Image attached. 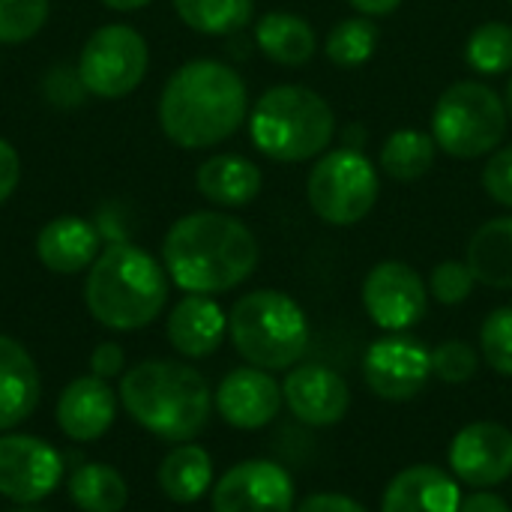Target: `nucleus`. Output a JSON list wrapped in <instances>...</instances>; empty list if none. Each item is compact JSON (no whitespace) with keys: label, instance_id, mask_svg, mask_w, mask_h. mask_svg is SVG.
<instances>
[{"label":"nucleus","instance_id":"16","mask_svg":"<svg viewBox=\"0 0 512 512\" xmlns=\"http://www.w3.org/2000/svg\"><path fill=\"white\" fill-rule=\"evenodd\" d=\"M282 399L300 423L318 429L336 426L351 408V393L345 378L315 363L288 372L282 384Z\"/></svg>","mask_w":512,"mask_h":512},{"label":"nucleus","instance_id":"15","mask_svg":"<svg viewBox=\"0 0 512 512\" xmlns=\"http://www.w3.org/2000/svg\"><path fill=\"white\" fill-rule=\"evenodd\" d=\"M282 402L285 399H282V387L276 384V378L255 366L228 372L213 396L219 417L228 426L243 429V432L264 429L267 423H273Z\"/></svg>","mask_w":512,"mask_h":512},{"label":"nucleus","instance_id":"17","mask_svg":"<svg viewBox=\"0 0 512 512\" xmlns=\"http://www.w3.org/2000/svg\"><path fill=\"white\" fill-rule=\"evenodd\" d=\"M117 414V396L105 378L84 375L66 384L57 399V426L66 438L87 444L102 438Z\"/></svg>","mask_w":512,"mask_h":512},{"label":"nucleus","instance_id":"34","mask_svg":"<svg viewBox=\"0 0 512 512\" xmlns=\"http://www.w3.org/2000/svg\"><path fill=\"white\" fill-rule=\"evenodd\" d=\"M477 369H480V357L468 342L450 339L432 351V375H438L447 384H465L477 375Z\"/></svg>","mask_w":512,"mask_h":512},{"label":"nucleus","instance_id":"6","mask_svg":"<svg viewBox=\"0 0 512 512\" xmlns=\"http://www.w3.org/2000/svg\"><path fill=\"white\" fill-rule=\"evenodd\" d=\"M228 333L237 354L264 372L297 366L309 348V321L297 300L282 291H252L228 315Z\"/></svg>","mask_w":512,"mask_h":512},{"label":"nucleus","instance_id":"32","mask_svg":"<svg viewBox=\"0 0 512 512\" xmlns=\"http://www.w3.org/2000/svg\"><path fill=\"white\" fill-rule=\"evenodd\" d=\"M480 348L486 363L498 372L512 378V306L495 309L480 330Z\"/></svg>","mask_w":512,"mask_h":512},{"label":"nucleus","instance_id":"44","mask_svg":"<svg viewBox=\"0 0 512 512\" xmlns=\"http://www.w3.org/2000/svg\"><path fill=\"white\" fill-rule=\"evenodd\" d=\"M15 512H39V510H33V507H21V510H15Z\"/></svg>","mask_w":512,"mask_h":512},{"label":"nucleus","instance_id":"23","mask_svg":"<svg viewBox=\"0 0 512 512\" xmlns=\"http://www.w3.org/2000/svg\"><path fill=\"white\" fill-rule=\"evenodd\" d=\"M474 279L495 291H512V216L483 222L465 252Z\"/></svg>","mask_w":512,"mask_h":512},{"label":"nucleus","instance_id":"3","mask_svg":"<svg viewBox=\"0 0 512 512\" xmlns=\"http://www.w3.org/2000/svg\"><path fill=\"white\" fill-rule=\"evenodd\" d=\"M120 402L141 429L171 444L198 438L213 411L204 375L174 360H144L123 372Z\"/></svg>","mask_w":512,"mask_h":512},{"label":"nucleus","instance_id":"2","mask_svg":"<svg viewBox=\"0 0 512 512\" xmlns=\"http://www.w3.org/2000/svg\"><path fill=\"white\" fill-rule=\"evenodd\" d=\"M249 111V93L231 66L189 60L165 84L159 99L162 132L183 150H207L231 138Z\"/></svg>","mask_w":512,"mask_h":512},{"label":"nucleus","instance_id":"21","mask_svg":"<svg viewBox=\"0 0 512 512\" xmlns=\"http://www.w3.org/2000/svg\"><path fill=\"white\" fill-rule=\"evenodd\" d=\"M36 255L51 273H81L99 258V231L81 216H57L39 231Z\"/></svg>","mask_w":512,"mask_h":512},{"label":"nucleus","instance_id":"35","mask_svg":"<svg viewBox=\"0 0 512 512\" xmlns=\"http://www.w3.org/2000/svg\"><path fill=\"white\" fill-rule=\"evenodd\" d=\"M483 189L492 201L512 210V147L495 150L483 168Z\"/></svg>","mask_w":512,"mask_h":512},{"label":"nucleus","instance_id":"20","mask_svg":"<svg viewBox=\"0 0 512 512\" xmlns=\"http://www.w3.org/2000/svg\"><path fill=\"white\" fill-rule=\"evenodd\" d=\"M39 372L27 348L0 336V432L21 426L39 405Z\"/></svg>","mask_w":512,"mask_h":512},{"label":"nucleus","instance_id":"33","mask_svg":"<svg viewBox=\"0 0 512 512\" xmlns=\"http://www.w3.org/2000/svg\"><path fill=\"white\" fill-rule=\"evenodd\" d=\"M474 273L465 261H441L429 276V294L441 306H459L474 294Z\"/></svg>","mask_w":512,"mask_h":512},{"label":"nucleus","instance_id":"12","mask_svg":"<svg viewBox=\"0 0 512 512\" xmlns=\"http://www.w3.org/2000/svg\"><path fill=\"white\" fill-rule=\"evenodd\" d=\"M63 480L60 453L33 435L0 438V495L27 507L48 498Z\"/></svg>","mask_w":512,"mask_h":512},{"label":"nucleus","instance_id":"41","mask_svg":"<svg viewBox=\"0 0 512 512\" xmlns=\"http://www.w3.org/2000/svg\"><path fill=\"white\" fill-rule=\"evenodd\" d=\"M342 141L345 147H354V150H363V141H366V129L360 123H351L345 132H342Z\"/></svg>","mask_w":512,"mask_h":512},{"label":"nucleus","instance_id":"30","mask_svg":"<svg viewBox=\"0 0 512 512\" xmlns=\"http://www.w3.org/2000/svg\"><path fill=\"white\" fill-rule=\"evenodd\" d=\"M465 60L480 75H504L512 69V24L486 21L465 45Z\"/></svg>","mask_w":512,"mask_h":512},{"label":"nucleus","instance_id":"36","mask_svg":"<svg viewBox=\"0 0 512 512\" xmlns=\"http://www.w3.org/2000/svg\"><path fill=\"white\" fill-rule=\"evenodd\" d=\"M294 512H366L363 504H357L348 495L339 492H321V495H309L306 501H300Z\"/></svg>","mask_w":512,"mask_h":512},{"label":"nucleus","instance_id":"7","mask_svg":"<svg viewBox=\"0 0 512 512\" xmlns=\"http://www.w3.org/2000/svg\"><path fill=\"white\" fill-rule=\"evenodd\" d=\"M510 114L504 96L480 81L450 84L432 108V138L453 159H480L507 138Z\"/></svg>","mask_w":512,"mask_h":512},{"label":"nucleus","instance_id":"43","mask_svg":"<svg viewBox=\"0 0 512 512\" xmlns=\"http://www.w3.org/2000/svg\"><path fill=\"white\" fill-rule=\"evenodd\" d=\"M504 105H507V114H510V120H512V78H510V84H507V96H504Z\"/></svg>","mask_w":512,"mask_h":512},{"label":"nucleus","instance_id":"18","mask_svg":"<svg viewBox=\"0 0 512 512\" xmlns=\"http://www.w3.org/2000/svg\"><path fill=\"white\" fill-rule=\"evenodd\" d=\"M459 483L435 465H411L399 471L381 501V512H459Z\"/></svg>","mask_w":512,"mask_h":512},{"label":"nucleus","instance_id":"37","mask_svg":"<svg viewBox=\"0 0 512 512\" xmlns=\"http://www.w3.org/2000/svg\"><path fill=\"white\" fill-rule=\"evenodd\" d=\"M123 372V351L114 342H102L93 354H90V375L96 378H117Z\"/></svg>","mask_w":512,"mask_h":512},{"label":"nucleus","instance_id":"26","mask_svg":"<svg viewBox=\"0 0 512 512\" xmlns=\"http://www.w3.org/2000/svg\"><path fill=\"white\" fill-rule=\"evenodd\" d=\"M435 156H438V144L429 132L396 129L393 135H387L381 147V168L390 180L414 183L432 171Z\"/></svg>","mask_w":512,"mask_h":512},{"label":"nucleus","instance_id":"19","mask_svg":"<svg viewBox=\"0 0 512 512\" xmlns=\"http://www.w3.org/2000/svg\"><path fill=\"white\" fill-rule=\"evenodd\" d=\"M228 330V318L207 294H186L168 315V342L189 360L210 357Z\"/></svg>","mask_w":512,"mask_h":512},{"label":"nucleus","instance_id":"8","mask_svg":"<svg viewBox=\"0 0 512 512\" xmlns=\"http://www.w3.org/2000/svg\"><path fill=\"white\" fill-rule=\"evenodd\" d=\"M381 192L378 171L363 150L339 147L324 153L306 180V195L312 213L336 228L363 222Z\"/></svg>","mask_w":512,"mask_h":512},{"label":"nucleus","instance_id":"9","mask_svg":"<svg viewBox=\"0 0 512 512\" xmlns=\"http://www.w3.org/2000/svg\"><path fill=\"white\" fill-rule=\"evenodd\" d=\"M147 42L129 24L99 27L81 48L78 78L99 99L129 96L147 75Z\"/></svg>","mask_w":512,"mask_h":512},{"label":"nucleus","instance_id":"38","mask_svg":"<svg viewBox=\"0 0 512 512\" xmlns=\"http://www.w3.org/2000/svg\"><path fill=\"white\" fill-rule=\"evenodd\" d=\"M18 180H21V159L15 147L0 138V204L15 192Z\"/></svg>","mask_w":512,"mask_h":512},{"label":"nucleus","instance_id":"24","mask_svg":"<svg viewBox=\"0 0 512 512\" xmlns=\"http://www.w3.org/2000/svg\"><path fill=\"white\" fill-rule=\"evenodd\" d=\"M255 42L261 54L279 66H303L318 51V36L303 15L267 12L255 24Z\"/></svg>","mask_w":512,"mask_h":512},{"label":"nucleus","instance_id":"40","mask_svg":"<svg viewBox=\"0 0 512 512\" xmlns=\"http://www.w3.org/2000/svg\"><path fill=\"white\" fill-rule=\"evenodd\" d=\"M348 3L366 18H381V15H390L402 6V0H348Z\"/></svg>","mask_w":512,"mask_h":512},{"label":"nucleus","instance_id":"42","mask_svg":"<svg viewBox=\"0 0 512 512\" xmlns=\"http://www.w3.org/2000/svg\"><path fill=\"white\" fill-rule=\"evenodd\" d=\"M108 9H117V12H132V9H141V6H147V3H153V0H102Z\"/></svg>","mask_w":512,"mask_h":512},{"label":"nucleus","instance_id":"39","mask_svg":"<svg viewBox=\"0 0 512 512\" xmlns=\"http://www.w3.org/2000/svg\"><path fill=\"white\" fill-rule=\"evenodd\" d=\"M459 512H512L510 504L495 495V492H474L468 498H462V507Z\"/></svg>","mask_w":512,"mask_h":512},{"label":"nucleus","instance_id":"25","mask_svg":"<svg viewBox=\"0 0 512 512\" xmlns=\"http://www.w3.org/2000/svg\"><path fill=\"white\" fill-rule=\"evenodd\" d=\"M159 489L174 504H195L207 495L213 483V459L195 444L174 447L159 465Z\"/></svg>","mask_w":512,"mask_h":512},{"label":"nucleus","instance_id":"29","mask_svg":"<svg viewBox=\"0 0 512 512\" xmlns=\"http://www.w3.org/2000/svg\"><path fill=\"white\" fill-rule=\"evenodd\" d=\"M375 48H378V27L366 15L342 18L339 24H333V30L324 39V54L330 57V63L342 69L363 66L366 60H372Z\"/></svg>","mask_w":512,"mask_h":512},{"label":"nucleus","instance_id":"31","mask_svg":"<svg viewBox=\"0 0 512 512\" xmlns=\"http://www.w3.org/2000/svg\"><path fill=\"white\" fill-rule=\"evenodd\" d=\"M48 18V0H0V42H27L42 30Z\"/></svg>","mask_w":512,"mask_h":512},{"label":"nucleus","instance_id":"14","mask_svg":"<svg viewBox=\"0 0 512 512\" xmlns=\"http://www.w3.org/2000/svg\"><path fill=\"white\" fill-rule=\"evenodd\" d=\"M450 468L474 489L501 486L512 477V432L492 420L465 426L450 444Z\"/></svg>","mask_w":512,"mask_h":512},{"label":"nucleus","instance_id":"5","mask_svg":"<svg viewBox=\"0 0 512 512\" xmlns=\"http://www.w3.org/2000/svg\"><path fill=\"white\" fill-rule=\"evenodd\" d=\"M252 144L273 162H309L336 135L330 102L303 84L270 87L249 114Z\"/></svg>","mask_w":512,"mask_h":512},{"label":"nucleus","instance_id":"1","mask_svg":"<svg viewBox=\"0 0 512 512\" xmlns=\"http://www.w3.org/2000/svg\"><path fill=\"white\" fill-rule=\"evenodd\" d=\"M258 240L234 216L198 210L177 219L162 243L165 270L186 294H222L258 267Z\"/></svg>","mask_w":512,"mask_h":512},{"label":"nucleus","instance_id":"11","mask_svg":"<svg viewBox=\"0 0 512 512\" xmlns=\"http://www.w3.org/2000/svg\"><path fill=\"white\" fill-rule=\"evenodd\" d=\"M363 375L369 390L384 402L417 399L432 378V351L402 333H390L366 351Z\"/></svg>","mask_w":512,"mask_h":512},{"label":"nucleus","instance_id":"10","mask_svg":"<svg viewBox=\"0 0 512 512\" xmlns=\"http://www.w3.org/2000/svg\"><path fill=\"white\" fill-rule=\"evenodd\" d=\"M363 309L390 333H405L429 309V285L405 261H381L363 279Z\"/></svg>","mask_w":512,"mask_h":512},{"label":"nucleus","instance_id":"13","mask_svg":"<svg viewBox=\"0 0 512 512\" xmlns=\"http://www.w3.org/2000/svg\"><path fill=\"white\" fill-rule=\"evenodd\" d=\"M291 474L267 459L234 465L213 489V512H294Z\"/></svg>","mask_w":512,"mask_h":512},{"label":"nucleus","instance_id":"4","mask_svg":"<svg viewBox=\"0 0 512 512\" xmlns=\"http://www.w3.org/2000/svg\"><path fill=\"white\" fill-rule=\"evenodd\" d=\"M168 300V279L162 264L132 246L111 243L90 264L84 282L87 312L108 330H141L159 318Z\"/></svg>","mask_w":512,"mask_h":512},{"label":"nucleus","instance_id":"27","mask_svg":"<svg viewBox=\"0 0 512 512\" xmlns=\"http://www.w3.org/2000/svg\"><path fill=\"white\" fill-rule=\"evenodd\" d=\"M69 498L81 512H120L129 501V489L111 465L90 462L69 474Z\"/></svg>","mask_w":512,"mask_h":512},{"label":"nucleus","instance_id":"28","mask_svg":"<svg viewBox=\"0 0 512 512\" xmlns=\"http://www.w3.org/2000/svg\"><path fill=\"white\" fill-rule=\"evenodd\" d=\"M183 24L207 36H228L243 30L255 15V0H174Z\"/></svg>","mask_w":512,"mask_h":512},{"label":"nucleus","instance_id":"22","mask_svg":"<svg viewBox=\"0 0 512 512\" xmlns=\"http://www.w3.org/2000/svg\"><path fill=\"white\" fill-rule=\"evenodd\" d=\"M198 192L219 207H246L261 192V168L237 153H219L207 159L195 174Z\"/></svg>","mask_w":512,"mask_h":512}]
</instances>
